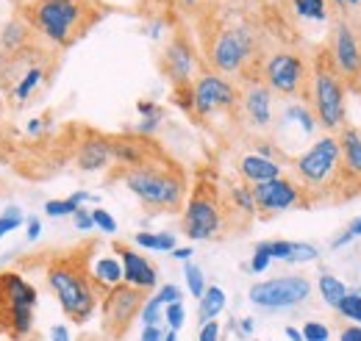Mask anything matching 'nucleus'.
<instances>
[{
	"label": "nucleus",
	"mask_w": 361,
	"mask_h": 341,
	"mask_svg": "<svg viewBox=\"0 0 361 341\" xmlns=\"http://www.w3.org/2000/svg\"><path fill=\"white\" fill-rule=\"evenodd\" d=\"M92 247H94V242H87L81 247L59 253V256L50 258L45 266L47 289L53 292V297L59 299L61 314L73 325L90 322L92 314L97 311V302L103 299V294L97 292V286H94L90 275Z\"/></svg>",
	"instance_id": "obj_1"
},
{
	"label": "nucleus",
	"mask_w": 361,
	"mask_h": 341,
	"mask_svg": "<svg viewBox=\"0 0 361 341\" xmlns=\"http://www.w3.org/2000/svg\"><path fill=\"white\" fill-rule=\"evenodd\" d=\"M23 20L50 44L70 47L100 20V6L92 0H34Z\"/></svg>",
	"instance_id": "obj_2"
},
{
	"label": "nucleus",
	"mask_w": 361,
	"mask_h": 341,
	"mask_svg": "<svg viewBox=\"0 0 361 341\" xmlns=\"http://www.w3.org/2000/svg\"><path fill=\"white\" fill-rule=\"evenodd\" d=\"M117 178L126 183V189L134 192L147 211H183L186 189H189L186 175L167 156L153 164H145V167L117 170Z\"/></svg>",
	"instance_id": "obj_3"
},
{
	"label": "nucleus",
	"mask_w": 361,
	"mask_h": 341,
	"mask_svg": "<svg viewBox=\"0 0 361 341\" xmlns=\"http://www.w3.org/2000/svg\"><path fill=\"white\" fill-rule=\"evenodd\" d=\"M206 58L217 75H239L245 81H256L253 64L259 67V53L253 28L245 23L217 28L206 42Z\"/></svg>",
	"instance_id": "obj_4"
},
{
	"label": "nucleus",
	"mask_w": 361,
	"mask_h": 341,
	"mask_svg": "<svg viewBox=\"0 0 361 341\" xmlns=\"http://www.w3.org/2000/svg\"><path fill=\"white\" fill-rule=\"evenodd\" d=\"M37 289L17 272H0V333L8 341L28 339L34 333Z\"/></svg>",
	"instance_id": "obj_5"
},
{
	"label": "nucleus",
	"mask_w": 361,
	"mask_h": 341,
	"mask_svg": "<svg viewBox=\"0 0 361 341\" xmlns=\"http://www.w3.org/2000/svg\"><path fill=\"white\" fill-rule=\"evenodd\" d=\"M312 106H314V120L325 130H339L345 125V84L331 58V50L317 53L314 58Z\"/></svg>",
	"instance_id": "obj_6"
},
{
	"label": "nucleus",
	"mask_w": 361,
	"mask_h": 341,
	"mask_svg": "<svg viewBox=\"0 0 361 341\" xmlns=\"http://www.w3.org/2000/svg\"><path fill=\"white\" fill-rule=\"evenodd\" d=\"M226 228V209L212 183H197L189 203H183L180 230L192 242H209Z\"/></svg>",
	"instance_id": "obj_7"
},
{
	"label": "nucleus",
	"mask_w": 361,
	"mask_h": 341,
	"mask_svg": "<svg viewBox=\"0 0 361 341\" xmlns=\"http://www.w3.org/2000/svg\"><path fill=\"white\" fill-rule=\"evenodd\" d=\"M147 299V292L134 289L128 283H117L114 289H109L103 299H100V314H103V322H100V330L106 341H123L128 336L131 325L139 319V311Z\"/></svg>",
	"instance_id": "obj_8"
},
{
	"label": "nucleus",
	"mask_w": 361,
	"mask_h": 341,
	"mask_svg": "<svg viewBox=\"0 0 361 341\" xmlns=\"http://www.w3.org/2000/svg\"><path fill=\"white\" fill-rule=\"evenodd\" d=\"M189 111L195 117L212 114H236L239 111V89L217 73H200L189 86Z\"/></svg>",
	"instance_id": "obj_9"
},
{
	"label": "nucleus",
	"mask_w": 361,
	"mask_h": 341,
	"mask_svg": "<svg viewBox=\"0 0 361 341\" xmlns=\"http://www.w3.org/2000/svg\"><path fill=\"white\" fill-rule=\"evenodd\" d=\"M247 297L253 305L267 308V311L295 308L312 297V280L303 275H281V278H270V280H259L250 286Z\"/></svg>",
	"instance_id": "obj_10"
},
{
	"label": "nucleus",
	"mask_w": 361,
	"mask_h": 341,
	"mask_svg": "<svg viewBox=\"0 0 361 341\" xmlns=\"http://www.w3.org/2000/svg\"><path fill=\"white\" fill-rule=\"evenodd\" d=\"M262 81L270 92H278L283 97H300L309 92V73L306 61L298 53L278 50L262 64Z\"/></svg>",
	"instance_id": "obj_11"
},
{
	"label": "nucleus",
	"mask_w": 361,
	"mask_h": 341,
	"mask_svg": "<svg viewBox=\"0 0 361 341\" xmlns=\"http://www.w3.org/2000/svg\"><path fill=\"white\" fill-rule=\"evenodd\" d=\"M250 192H253L256 213H262V216H272V213L289 211V209H309L312 206L306 192H303V186L295 178H286V175H278V178L264 180V183H253Z\"/></svg>",
	"instance_id": "obj_12"
},
{
	"label": "nucleus",
	"mask_w": 361,
	"mask_h": 341,
	"mask_svg": "<svg viewBox=\"0 0 361 341\" xmlns=\"http://www.w3.org/2000/svg\"><path fill=\"white\" fill-rule=\"evenodd\" d=\"M331 58L339 70V75L350 84L361 81V42L353 31V25L342 17L334 20V44H331Z\"/></svg>",
	"instance_id": "obj_13"
},
{
	"label": "nucleus",
	"mask_w": 361,
	"mask_h": 341,
	"mask_svg": "<svg viewBox=\"0 0 361 341\" xmlns=\"http://www.w3.org/2000/svg\"><path fill=\"white\" fill-rule=\"evenodd\" d=\"M109 150H111V161L120 164V170H134L153 164L159 159H164V150L156 144L153 136H109Z\"/></svg>",
	"instance_id": "obj_14"
},
{
	"label": "nucleus",
	"mask_w": 361,
	"mask_h": 341,
	"mask_svg": "<svg viewBox=\"0 0 361 341\" xmlns=\"http://www.w3.org/2000/svg\"><path fill=\"white\" fill-rule=\"evenodd\" d=\"M161 70L164 75L173 81V86H189L197 78V53L189 44L186 37H176L173 42L167 44L164 56H161Z\"/></svg>",
	"instance_id": "obj_15"
},
{
	"label": "nucleus",
	"mask_w": 361,
	"mask_h": 341,
	"mask_svg": "<svg viewBox=\"0 0 361 341\" xmlns=\"http://www.w3.org/2000/svg\"><path fill=\"white\" fill-rule=\"evenodd\" d=\"M239 111L245 114V120L259 130L272 128V92L262 78L256 81H245V89L239 94Z\"/></svg>",
	"instance_id": "obj_16"
},
{
	"label": "nucleus",
	"mask_w": 361,
	"mask_h": 341,
	"mask_svg": "<svg viewBox=\"0 0 361 341\" xmlns=\"http://www.w3.org/2000/svg\"><path fill=\"white\" fill-rule=\"evenodd\" d=\"M114 250L123 261V283L134 286V289H142V292H150L156 283H159V275H156V266L142 256L131 250L128 244L123 242H114Z\"/></svg>",
	"instance_id": "obj_17"
},
{
	"label": "nucleus",
	"mask_w": 361,
	"mask_h": 341,
	"mask_svg": "<svg viewBox=\"0 0 361 341\" xmlns=\"http://www.w3.org/2000/svg\"><path fill=\"white\" fill-rule=\"evenodd\" d=\"M78 167L84 172H100L111 164V150H109V136L103 133H87V139L81 142L78 147V156H75Z\"/></svg>",
	"instance_id": "obj_18"
},
{
	"label": "nucleus",
	"mask_w": 361,
	"mask_h": 341,
	"mask_svg": "<svg viewBox=\"0 0 361 341\" xmlns=\"http://www.w3.org/2000/svg\"><path fill=\"white\" fill-rule=\"evenodd\" d=\"M239 175L253 186V183H264V180H272V178L283 175V167H281V161H272V159L250 153V156L239 159Z\"/></svg>",
	"instance_id": "obj_19"
},
{
	"label": "nucleus",
	"mask_w": 361,
	"mask_h": 341,
	"mask_svg": "<svg viewBox=\"0 0 361 341\" xmlns=\"http://www.w3.org/2000/svg\"><path fill=\"white\" fill-rule=\"evenodd\" d=\"M90 275L97 286L100 294H106L109 289H114L117 283H123V264L117 258H97L90 264Z\"/></svg>",
	"instance_id": "obj_20"
},
{
	"label": "nucleus",
	"mask_w": 361,
	"mask_h": 341,
	"mask_svg": "<svg viewBox=\"0 0 361 341\" xmlns=\"http://www.w3.org/2000/svg\"><path fill=\"white\" fill-rule=\"evenodd\" d=\"M339 139V153H342V164L361 178V130L359 128H342Z\"/></svg>",
	"instance_id": "obj_21"
},
{
	"label": "nucleus",
	"mask_w": 361,
	"mask_h": 341,
	"mask_svg": "<svg viewBox=\"0 0 361 341\" xmlns=\"http://www.w3.org/2000/svg\"><path fill=\"white\" fill-rule=\"evenodd\" d=\"M223 308H226V292H223L220 286H206V292H203V297H200V305H197L200 322L206 325V322L217 319V316L223 314Z\"/></svg>",
	"instance_id": "obj_22"
},
{
	"label": "nucleus",
	"mask_w": 361,
	"mask_h": 341,
	"mask_svg": "<svg viewBox=\"0 0 361 341\" xmlns=\"http://www.w3.org/2000/svg\"><path fill=\"white\" fill-rule=\"evenodd\" d=\"M317 286H319V297L325 299L331 308H336V305L342 302V297L348 294V286H345L336 275H328V272H322V275H319Z\"/></svg>",
	"instance_id": "obj_23"
},
{
	"label": "nucleus",
	"mask_w": 361,
	"mask_h": 341,
	"mask_svg": "<svg viewBox=\"0 0 361 341\" xmlns=\"http://www.w3.org/2000/svg\"><path fill=\"white\" fill-rule=\"evenodd\" d=\"M134 242L145 250H156V253H173L176 250V236L173 233H136Z\"/></svg>",
	"instance_id": "obj_24"
},
{
	"label": "nucleus",
	"mask_w": 361,
	"mask_h": 341,
	"mask_svg": "<svg viewBox=\"0 0 361 341\" xmlns=\"http://www.w3.org/2000/svg\"><path fill=\"white\" fill-rule=\"evenodd\" d=\"M45 75H47V70L42 64H34L31 70H25V73L20 75L17 86H14V97H17V100H28V94L45 81Z\"/></svg>",
	"instance_id": "obj_25"
},
{
	"label": "nucleus",
	"mask_w": 361,
	"mask_h": 341,
	"mask_svg": "<svg viewBox=\"0 0 361 341\" xmlns=\"http://www.w3.org/2000/svg\"><path fill=\"white\" fill-rule=\"evenodd\" d=\"M292 8L300 20H312V23L328 20V3L325 0H292Z\"/></svg>",
	"instance_id": "obj_26"
},
{
	"label": "nucleus",
	"mask_w": 361,
	"mask_h": 341,
	"mask_svg": "<svg viewBox=\"0 0 361 341\" xmlns=\"http://www.w3.org/2000/svg\"><path fill=\"white\" fill-rule=\"evenodd\" d=\"M231 211L245 213V219L256 216V203L250 186H231Z\"/></svg>",
	"instance_id": "obj_27"
},
{
	"label": "nucleus",
	"mask_w": 361,
	"mask_h": 341,
	"mask_svg": "<svg viewBox=\"0 0 361 341\" xmlns=\"http://www.w3.org/2000/svg\"><path fill=\"white\" fill-rule=\"evenodd\" d=\"M183 278H186V286H189V294L192 297H203V292H206V278H203V269L197 266V264H189L186 261V266H183Z\"/></svg>",
	"instance_id": "obj_28"
},
{
	"label": "nucleus",
	"mask_w": 361,
	"mask_h": 341,
	"mask_svg": "<svg viewBox=\"0 0 361 341\" xmlns=\"http://www.w3.org/2000/svg\"><path fill=\"white\" fill-rule=\"evenodd\" d=\"M336 311L345 316V319H350L353 325H361V294L359 292H348L342 302L336 305Z\"/></svg>",
	"instance_id": "obj_29"
},
{
	"label": "nucleus",
	"mask_w": 361,
	"mask_h": 341,
	"mask_svg": "<svg viewBox=\"0 0 361 341\" xmlns=\"http://www.w3.org/2000/svg\"><path fill=\"white\" fill-rule=\"evenodd\" d=\"M78 209H81V206L73 203L70 197H67V200H47L45 203V213L47 216H53V219H59V216H73Z\"/></svg>",
	"instance_id": "obj_30"
},
{
	"label": "nucleus",
	"mask_w": 361,
	"mask_h": 341,
	"mask_svg": "<svg viewBox=\"0 0 361 341\" xmlns=\"http://www.w3.org/2000/svg\"><path fill=\"white\" fill-rule=\"evenodd\" d=\"M161 308H164V305L153 294V297L145 299V305H142V311H139V319H142L145 325H159V322H161Z\"/></svg>",
	"instance_id": "obj_31"
},
{
	"label": "nucleus",
	"mask_w": 361,
	"mask_h": 341,
	"mask_svg": "<svg viewBox=\"0 0 361 341\" xmlns=\"http://www.w3.org/2000/svg\"><path fill=\"white\" fill-rule=\"evenodd\" d=\"M164 319H167L170 330L178 333L180 328H183V322H186V308H183V302H170V305H164Z\"/></svg>",
	"instance_id": "obj_32"
},
{
	"label": "nucleus",
	"mask_w": 361,
	"mask_h": 341,
	"mask_svg": "<svg viewBox=\"0 0 361 341\" xmlns=\"http://www.w3.org/2000/svg\"><path fill=\"white\" fill-rule=\"evenodd\" d=\"M23 219H25V216H23V211H20V209H14V206H11V209H6V211H3V216H0V239H3L6 233L17 230V228L23 225Z\"/></svg>",
	"instance_id": "obj_33"
},
{
	"label": "nucleus",
	"mask_w": 361,
	"mask_h": 341,
	"mask_svg": "<svg viewBox=\"0 0 361 341\" xmlns=\"http://www.w3.org/2000/svg\"><path fill=\"white\" fill-rule=\"evenodd\" d=\"M92 222H94V228H100L109 236L117 233V219L106 211V209H92Z\"/></svg>",
	"instance_id": "obj_34"
},
{
	"label": "nucleus",
	"mask_w": 361,
	"mask_h": 341,
	"mask_svg": "<svg viewBox=\"0 0 361 341\" xmlns=\"http://www.w3.org/2000/svg\"><path fill=\"white\" fill-rule=\"evenodd\" d=\"M300 333H303V341H328V336H331V330L322 322H314V319L306 322Z\"/></svg>",
	"instance_id": "obj_35"
},
{
	"label": "nucleus",
	"mask_w": 361,
	"mask_h": 341,
	"mask_svg": "<svg viewBox=\"0 0 361 341\" xmlns=\"http://www.w3.org/2000/svg\"><path fill=\"white\" fill-rule=\"evenodd\" d=\"M272 264V258L256 244V250H253V258H250V269L256 272V275H262V272H267V266Z\"/></svg>",
	"instance_id": "obj_36"
},
{
	"label": "nucleus",
	"mask_w": 361,
	"mask_h": 341,
	"mask_svg": "<svg viewBox=\"0 0 361 341\" xmlns=\"http://www.w3.org/2000/svg\"><path fill=\"white\" fill-rule=\"evenodd\" d=\"M156 299L161 302V305H170V302H180V289L176 283H167V286H161L159 292H156Z\"/></svg>",
	"instance_id": "obj_37"
},
{
	"label": "nucleus",
	"mask_w": 361,
	"mask_h": 341,
	"mask_svg": "<svg viewBox=\"0 0 361 341\" xmlns=\"http://www.w3.org/2000/svg\"><path fill=\"white\" fill-rule=\"evenodd\" d=\"M197 341H220V322H217V319L206 322V325L200 328V336H197Z\"/></svg>",
	"instance_id": "obj_38"
},
{
	"label": "nucleus",
	"mask_w": 361,
	"mask_h": 341,
	"mask_svg": "<svg viewBox=\"0 0 361 341\" xmlns=\"http://www.w3.org/2000/svg\"><path fill=\"white\" fill-rule=\"evenodd\" d=\"M73 222H75V228H78V230H92V228H94V222H92V211L90 209H84V206L73 213Z\"/></svg>",
	"instance_id": "obj_39"
},
{
	"label": "nucleus",
	"mask_w": 361,
	"mask_h": 341,
	"mask_svg": "<svg viewBox=\"0 0 361 341\" xmlns=\"http://www.w3.org/2000/svg\"><path fill=\"white\" fill-rule=\"evenodd\" d=\"M136 111H139L142 117H161V108H159L156 103H150V100H139V103H136Z\"/></svg>",
	"instance_id": "obj_40"
},
{
	"label": "nucleus",
	"mask_w": 361,
	"mask_h": 341,
	"mask_svg": "<svg viewBox=\"0 0 361 341\" xmlns=\"http://www.w3.org/2000/svg\"><path fill=\"white\" fill-rule=\"evenodd\" d=\"M161 328L159 325H145V330H142V341H161Z\"/></svg>",
	"instance_id": "obj_41"
},
{
	"label": "nucleus",
	"mask_w": 361,
	"mask_h": 341,
	"mask_svg": "<svg viewBox=\"0 0 361 341\" xmlns=\"http://www.w3.org/2000/svg\"><path fill=\"white\" fill-rule=\"evenodd\" d=\"M50 341H73L70 339L67 325H53V328H50Z\"/></svg>",
	"instance_id": "obj_42"
},
{
	"label": "nucleus",
	"mask_w": 361,
	"mask_h": 341,
	"mask_svg": "<svg viewBox=\"0 0 361 341\" xmlns=\"http://www.w3.org/2000/svg\"><path fill=\"white\" fill-rule=\"evenodd\" d=\"M339 341H361V325H348V328L342 330Z\"/></svg>",
	"instance_id": "obj_43"
},
{
	"label": "nucleus",
	"mask_w": 361,
	"mask_h": 341,
	"mask_svg": "<svg viewBox=\"0 0 361 341\" xmlns=\"http://www.w3.org/2000/svg\"><path fill=\"white\" fill-rule=\"evenodd\" d=\"M39 233H42V222H39L37 216H31V219H28V242H37Z\"/></svg>",
	"instance_id": "obj_44"
},
{
	"label": "nucleus",
	"mask_w": 361,
	"mask_h": 341,
	"mask_svg": "<svg viewBox=\"0 0 361 341\" xmlns=\"http://www.w3.org/2000/svg\"><path fill=\"white\" fill-rule=\"evenodd\" d=\"M70 200H73V203H78V206H84V203H100V197H97V194H92V192H75Z\"/></svg>",
	"instance_id": "obj_45"
},
{
	"label": "nucleus",
	"mask_w": 361,
	"mask_h": 341,
	"mask_svg": "<svg viewBox=\"0 0 361 341\" xmlns=\"http://www.w3.org/2000/svg\"><path fill=\"white\" fill-rule=\"evenodd\" d=\"M192 253H195L192 247H176V250H173V256L178 258V261H189V258H192Z\"/></svg>",
	"instance_id": "obj_46"
},
{
	"label": "nucleus",
	"mask_w": 361,
	"mask_h": 341,
	"mask_svg": "<svg viewBox=\"0 0 361 341\" xmlns=\"http://www.w3.org/2000/svg\"><path fill=\"white\" fill-rule=\"evenodd\" d=\"M348 230H350V236H353V239H361V216H356V219L348 225Z\"/></svg>",
	"instance_id": "obj_47"
},
{
	"label": "nucleus",
	"mask_w": 361,
	"mask_h": 341,
	"mask_svg": "<svg viewBox=\"0 0 361 341\" xmlns=\"http://www.w3.org/2000/svg\"><path fill=\"white\" fill-rule=\"evenodd\" d=\"M286 339L289 341H303V333L298 328H286Z\"/></svg>",
	"instance_id": "obj_48"
},
{
	"label": "nucleus",
	"mask_w": 361,
	"mask_h": 341,
	"mask_svg": "<svg viewBox=\"0 0 361 341\" xmlns=\"http://www.w3.org/2000/svg\"><path fill=\"white\" fill-rule=\"evenodd\" d=\"M239 330H242L245 336H250V333H253V319H242V325H239Z\"/></svg>",
	"instance_id": "obj_49"
},
{
	"label": "nucleus",
	"mask_w": 361,
	"mask_h": 341,
	"mask_svg": "<svg viewBox=\"0 0 361 341\" xmlns=\"http://www.w3.org/2000/svg\"><path fill=\"white\" fill-rule=\"evenodd\" d=\"M161 341H178V333H176V330H167V333L161 336Z\"/></svg>",
	"instance_id": "obj_50"
},
{
	"label": "nucleus",
	"mask_w": 361,
	"mask_h": 341,
	"mask_svg": "<svg viewBox=\"0 0 361 341\" xmlns=\"http://www.w3.org/2000/svg\"><path fill=\"white\" fill-rule=\"evenodd\" d=\"M42 128V123H39V120H34V123H31V125H28V130H31V133H37V130Z\"/></svg>",
	"instance_id": "obj_51"
},
{
	"label": "nucleus",
	"mask_w": 361,
	"mask_h": 341,
	"mask_svg": "<svg viewBox=\"0 0 361 341\" xmlns=\"http://www.w3.org/2000/svg\"><path fill=\"white\" fill-rule=\"evenodd\" d=\"M180 3H183V6H200L203 0H180Z\"/></svg>",
	"instance_id": "obj_52"
},
{
	"label": "nucleus",
	"mask_w": 361,
	"mask_h": 341,
	"mask_svg": "<svg viewBox=\"0 0 361 341\" xmlns=\"http://www.w3.org/2000/svg\"><path fill=\"white\" fill-rule=\"evenodd\" d=\"M78 341H100V339H97V336H81Z\"/></svg>",
	"instance_id": "obj_53"
},
{
	"label": "nucleus",
	"mask_w": 361,
	"mask_h": 341,
	"mask_svg": "<svg viewBox=\"0 0 361 341\" xmlns=\"http://www.w3.org/2000/svg\"><path fill=\"white\" fill-rule=\"evenodd\" d=\"M17 341H39V336L34 333V336H28V339H17Z\"/></svg>",
	"instance_id": "obj_54"
},
{
	"label": "nucleus",
	"mask_w": 361,
	"mask_h": 341,
	"mask_svg": "<svg viewBox=\"0 0 361 341\" xmlns=\"http://www.w3.org/2000/svg\"><path fill=\"white\" fill-rule=\"evenodd\" d=\"M92 3H97V0H92ZM97 6H100V3H97Z\"/></svg>",
	"instance_id": "obj_55"
}]
</instances>
